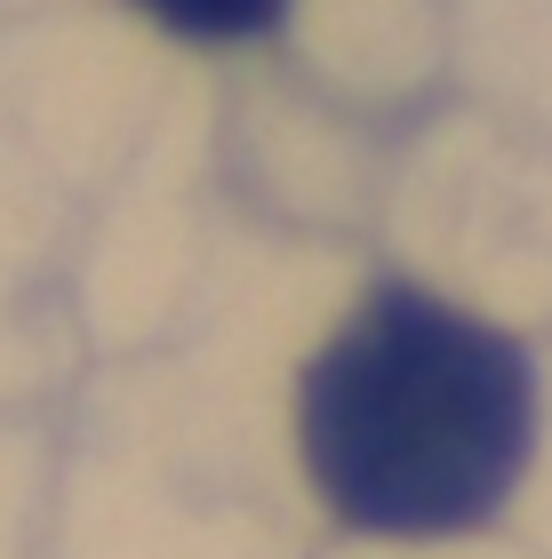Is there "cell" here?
Segmentation results:
<instances>
[{
    "label": "cell",
    "mask_w": 552,
    "mask_h": 559,
    "mask_svg": "<svg viewBox=\"0 0 552 559\" xmlns=\"http://www.w3.org/2000/svg\"><path fill=\"white\" fill-rule=\"evenodd\" d=\"M161 33L200 40V48H233V40H265L289 16V0H137Z\"/></svg>",
    "instance_id": "obj_2"
},
{
    "label": "cell",
    "mask_w": 552,
    "mask_h": 559,
    "mask_svg": "<svg viewBox=\"0 0 552 559\" xmlns=\"http://www.w3.org/2000/svg\"><path fill=\"white\" fill-rule=\"evenodd\" d=\"M305 472L361 536H457L505 512L537 448V368L505 328L376 288L296 400Z\"/></svg>",
    "instance_id": "obj_1"
}]
</instances>
